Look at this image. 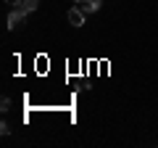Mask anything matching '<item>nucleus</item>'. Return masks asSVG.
Returning <instances> with one entry per match:
<instances>
[{
	"instance_id": "obj_1",
	"label": "nucleus",
	"mask_w": 158,
	"mask_h": 148,
	"mask_svg": "<svg viewBox=\"0 0 158 148\" xmlns=\"http://www.w3.org/2000/svg\"><path fill=\"white\" fill-rule=\"evenodd\" d=\"M24 21H27V13H24L19 6H13V11L8 13V24H6V27H8V29H21Z\"/></svg>"
},
{
	"instance_id": "obj_2",
	"label": "nucleus",
	"mask_w": 158,
	"mask_h": 148,
	"mask_svg": "<svg viewBox=\"0 0 158 148\" xmlns=\"http://www.w3.org/2000/svg\"><path fill=\"white\" fill-rule=\"evenodd\" d=\"M85 16H87V13L82 11L79 6L69 8V13H66V19H69V24H71V27H82V24H85Z\"/></svg>"
},
{
	"instance_id": "obj_3",
	"label": "nucleus",
	"mask_w": 158,
	"mask_h": 148,
	"mask_svg": "<svg viewBox=\"0 0 158 148\" xmlns=\"http://www.w3.org/2000/svg\"><path fill=\"white\" fill-rule=\"evenodd\" d=\"M74 3H77L85 13H98L100 11V0H74Z\"/></svg>"
},
{
	"instance_id": "obj_4",
	"label": "nucleus",
	"mask_w": 158,
	"mask_h": 148,
	"mask_svg": "<svg viewBox=\"0 0 158 148\" xmlns=\"http://www.w3.org/2000/svg\"><path fill=\"white\" fill-rule=\"evenodd\" d=\"M37 6H40V0H21V3H19V8H21L24 13H32V11H37Z\"/></svg>"
},
{
	"instance_id": "obj_5",
	"label": "nucleus",
	"mask_w": 158,
	"mask_h": 148,
	"mask_svg": "<svg viewBox=\"0 0 158 148\" xmlns=\"http://www.w3.org/2000/svg\"><path fill=\"white\" fill-rule=\"evenodd\" d=\"M0 111H3V114H6V111H11V98H3V101H0Z\"/></svg>"
},
{
	"instance_id": "obj_6",
	"label": "nucleus",
	"mask_w": 158,
	"mask_h": 148,
	"mask_svg": "<svg viewBox=\"0 0 158 148\" xmlns=\"http://www.w3.org/2000/svg\"><path fill=\"white\" fill-rule=\"evenodd\" d=\"M0 132H3V135H11V124H8V122H0Z\"/></svg>"
},
{
	"instance_id": "obj_7",
	"label": "nucleus",
	"mask_w": 158,
	"mask_h": 148,
	"mask_svg": "<svg viewBox=\"0 0 158 148\" xmlns=\"http://www.w3.org/2000/svg\"><path fill=\"white\" fill-rule=\"evenodd\" d=\"M8 6H19V3H21V0H6Z\"/></svg>"
}]
</instances>
